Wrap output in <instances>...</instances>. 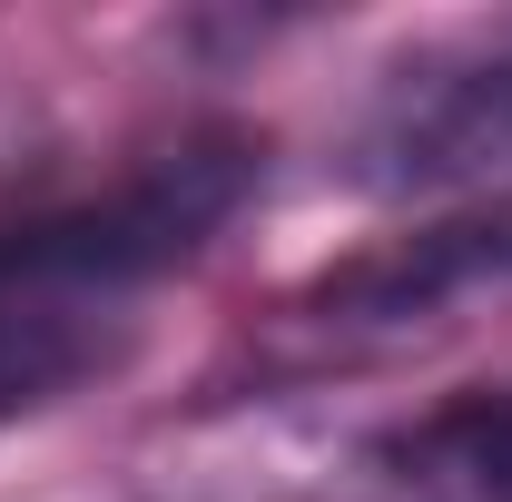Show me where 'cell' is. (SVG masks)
Returning a JSON list of instances; mask_svg holds the SVG:
<instances>
[{
    "label": "cell",
    "mask_w": 512,
    "mask_h": 502,
    "mask_svg": "<svg viewBox=\"0 0 512 502\" xmlns=\"http://www.w3.org/2000/svg\"><path fill=\"white\" fill-rule=\"evenodd\" d=\"M483 286H512V178L483 197H463L444 217L384 237V247L325 266L306 286V325L325 335H394V325H424L434 306H463Z\"/></svg>",
    "instance_id": "obj_3"
},
{
    "label": "cell",
    "mask_w": 512,
    "mask_h": 502,
    "mask_svg": "<svg viewBox=\"0 0 512 502\" xmlns=\"http://www.w3.org/2000/svg\"><path fill=\"white\" fill-rule=\"evenodd\" d=\"M512 168V30L453 60H424L355 128V188H473Z\"/></svg>",
    "instance_id": "obj_2"
},
{
    "label": "cell",
    "mask_w": 512,
    "mask_h": 502,
    "mask_svg": "<svg viewBox=\"0 0 512 502\" xmlns=\"http://www.w3.org/2000/svg\"><path fill=\"white\" fill-rule=\"evenodd\" d=\"M119 345V315L99 306H0V424L99 375Z\"/></svg>",
    "instance_id": "obj_5"
},
{
    "label": "cell",
    "mask_w": 512,
    "mask_h": 502,
    "mask_svg": "<svg viewBox=\"0 0 512 502\" xmlns=\"http://www.w3.org/2000/svg\"><path fill=\"white\" fill-rule=\"evenodd\" d=\"M375 502H512V384H473L365 453Z\"/></svg>",
    "instance_id": "obj_4"
},
{
    "label": "cell",
    "mask_w": 512,
    "mask_h": 502,
    "mask_svg": "<svg viewBox=\"0 0 512 502\" xmlns=\"http://www.w3.org/2000/svg\"><path fill=\"white\" fill-rule=\"evenodd\" d=\"M256 168L266 158L247 138H188V148L128 168L119 188L0 227V306H99L109 315L158 266H188L247 207Z\"/></svg>",
    "instance_id": "obj_1"
}]
</instances>
